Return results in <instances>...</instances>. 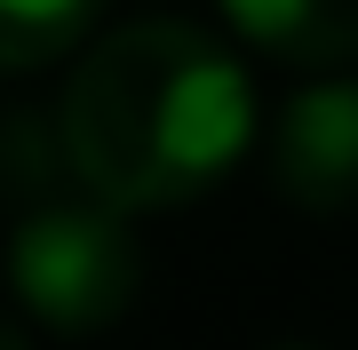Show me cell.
<instances>
[{"mask_svg":"<svg viewBox=\"0 0 358 350\" xmlns=\"http://www.w3.org/2000/svg\"><path fill=\"white\" fill-rule=\"evenodd\" d=\"M0 350H32V335H24V326H16L8 311H0Z\"/></svg>","mask_w":358,"mask_h":350,"instance_id":"cell-7","label":"cell"},{"mask_svg":"<svg viewBox=\"0 0 358 350\" xmlns=\"http://www.w3.org/2000/svg\"><path fill=\"white\" fill-rule=\"evenodd\" d=\"M271 183L303 215L358 207V80H310L271 119Z\"/></svg>","mask_w":358,"mask_h":350,"instance_id":"cell-3","label":"cell"},{"mask_svg":"<svg viewBox=\"0 0 358 350\" xmlns=\"http://www.w3.org/2000/svg\"><path fill=\"white\" fill-rule=\"evenodd\" d=\"M223 16L247 32V48L294 72H334L358 56V0H223Z\"/></svg>","mask_w":358,"mask_h":350,"instance_id":"cell-4","label":"cell"},{"mask_svg":"<svg viewBox=\"0 0 358 350\" xmlns=\"http://www.w3.org/2000/svg\"><path fill=\"white\" fill-rule=\"evenodd\" d=\"M8 286L48 335H103L143 295V247L103 199H32L8 223Z\"/></svg>","mask_w":358,"mask_h":350,"instance_id":"cell-2","label":"cell"},{"mask_svg":"<svg viewBox=\"0 0 358 350\" xmlns=\"http://www.w3.org/2000/svg\"><path fill=\"white\" fill-rule=\"evenodd\" d=\"M247 136H255L247 64L183 16H143L103 32L72 64L56 104L64 175L120 215L192 207L231 175Z\"/></svg>","mask_w":358,"mask_h":350,"instance_id":"cell-1","label":"cell"},{"mask_svg":"<svg viewBox=\"0 0 358 350\" xmlns=\"http://www.w3.org/2000/svg\"><path fill=\"white\" fill-rule=\"evenodd\" d=\"M103 0H0V72H32L56 64L64 48H80V32L96 24Z\"/></svg>","mask_w":358,"mask_h":350,"instance_id":"cell-5","label":"cell"},{"mask_svg":"<svg viewBox=\"0 0 358 350\" xmlns=\"http://www.w3.org/2000/svg\"><path fill=\"white\" fill-rule=\"evenodd\" d=\"M56 183H64V143H56V128L32 119V112H8L0 119V199L8 207H32Z\"/></svg>","mask_w":358,"mask_h":350,"instance_id":"cell-6","label":"cell"}]
</instances>
